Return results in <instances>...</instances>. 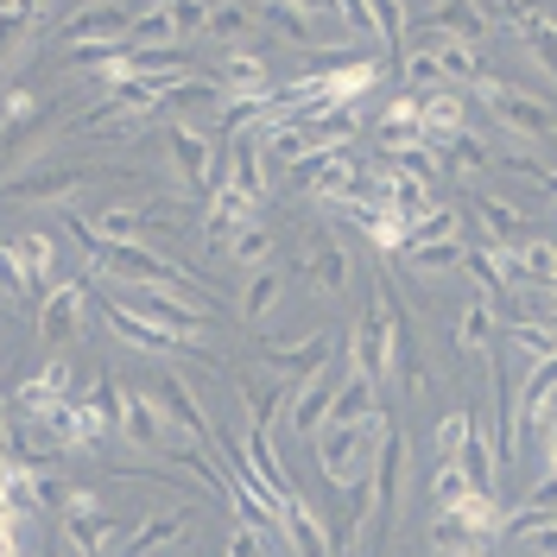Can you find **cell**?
<instances>
[{"label": "cell", "instance_id": "cell-1", "mask_svg": "<svg viewBox=\"0 0 557 557\" xmlns=\"http://www.w3.org/2000/svg\"><path fill=\"white\" fill-rule=\"evenodd\" d=\"M64 228L76 235V247H83V260H89V273L102 278H127V285H139V292H190V298H209L197 278L184 273V267H172L165 253H152V247H127V242H102L76 209L64 215Z\"/></svg>", "mask_w": 557, "mask_h": 557}, {"label": "cell", "instance_id": "cell-2", "mask_svg": "<svg viewBox=\"0 0 557 557\" xmlns=\"http://www.w3.org/2000/svg\"><path fill=\"white\" fill-rule=\"evenodd\" d=\"M381 437H386V418L381 424H323L317 431V469H323V482L343 487V494H361V487L374 482Z\"/></svg>", "mask_w": 557, "mask_h": 557}, {"label": "cell", "instance_id": "cell-3", "mask_svg": "<svg viewBox=\"0 0 557 557\" xmlns=\"http://www.w3.org/2000/svg\"><path fill=\"white\" fill-rule=\"evenodd\" d=\"M96 165H70V159H26L20 172L0 177V203H51L70 209L89 184H96Z\"/></svg>", "mask_w": 557, "mask_h": 557}, {"label": "cell", "instance_id": "cell-4", "mask_svg": "<svg viewBox=\"0 0 557 557\" xmlns=\"http://www.w3.org/2000/svg\"><path fill=\"white\" fill-rule=\"evenodd\" d=\"M475 102H487L494 114V127L507 139H520V146H552L557 139V114L552 102H539V96H525L520 83H500V76H482L475 89H469Z\"/></svg>", "mask_w": 557, "mask_h": 557}, {"label": "cell", "instance_id": "cell-5", "mask_svg": "<svg viewBox=\"0 0 557 557\" xmlns=\"http://www.w3.org/2000/svg\"><path fill=\"white\" fill-rule=\"evenodd\" d=\"M552 399H557V355H532V368H525V381H520L513 412H500V456H507V462H513V450H520L525 431L552 412Z\"/></svg>", "mask_w": 557, "mask_h": 557}, {"label": "cell", "instance_id": "cell-6", "mask_svg": "<svg viewBox=\"0 0 557 557\" xmlns=\"http://www.w3.org/2000/svg\"><path fill=\"white\" fill-rule=\"evenodd\" d=\"M108 431H114V406H108V393L96 386L89 399H70L64 412H58V424H45V431H33V437L51 444V450H96Z\"/></svg>", "mask_w": 557, "mask_h": 557}, {"label": "cell", "instance_id": "cell-7", "mask_svg": "<svg viewBox=\"0 0 557 557\" xmlns=\"http://www.w3.org/2000/svg\"><path fill=\"white\" fill-rule=\"evenodd\" d=\"M70 386H76L70 361H45L38 374H26V381L13 386V412L26 418V431H45V424H58V412L70 406Z\"/></svg>", "mask_w": 557, "mask_h": 557}, {"label": "cell", "instance_id": "cell-8", "mask_svg": "<svg viewBox=\"0 0 557 557\" xmlns=\"http://www.w3.org/2000/svg\"><path fill=\"white\" fill-rule=\"evenodd\" d=\"M127 532V520H114V513H102V500L96 494H64V539L76 557H102L114 539Z\"/></svg>", "mask_w": 557, "mask_h": 557}, {"label": "cell", "instance_id": "cell-9", "mask_svg": "<svg viewBox=\"0 0 557 557\" xmlns=\"http://www.w3.org/2000/svg\"><path fill=\"white\" fill-rule=\"evenodd\" d=\"M108 406H114V431L134 444V450H159V437H165V412H159V399L152 393H134V386L121 381H102Z\"/></svg>", "mask_w": 557, "mask_h": 557}, {"label": "cell", "instance_id": "cell-10", "mask_svg": "<svg viewBox=\"0 0 557 557\" xmlns=\"http://www.w3.org/2000/svg\"><path fill=\"white\" fill-rule=\"evenodd\" d=\"M348 355H355V368L368 374L374 386H386L399 374V355H393V323H386V305L381 292H374V311L355 323V336H348Z\"/></svg>", "mask_w": 557, "mask_h": 557}, {"label": "cell", "instance_id": "cell-11", "mask_svg": "<svg viewBox=\"0 0 557 557\" xmlns=\"http://www.w3.org/2000/svg\"><path fill=\"white\" fill-rule=\"evenodd\" d=\"M172 165H177V177L190 184V190H215L222 177H228V159H215V146H209V134L203 127H190V121H172Z\"/></svg>", "mask_w": 557, "mask_h": 557}, {"label": "cell", "instance_id": "cell-12", "mask_svg": "<svg viewBox=\"0 0 557 557\" xmlns=\"http://www.w3.org/2000/svg\"><path fill=\"white\" fill-rule=\"evenodd\" d=\"M507 26H513V38L525 45V58L545 70L557 83V13L552 7H532V0H507Z\"/></svg>", "mask_w": 557, "mask_h": 557}, {"label": "cell", "instance_id": "cell-13", "mask_svg": "<svg viewBox=\"0 0 557 557\" xmlns=\"http://www.w3.org/2000/svg\"><path fill=\"white\" fill-rule=\"evenodd\" d=\"M102 317H108V330H114L121 343H134L139 355H165V361H172V355H197V343H190V336L159 330V323H152V317H139L134 305H102Z\"/></svg>", "mask_w": 557, "mask_h": 557}, {"label": "cell", "instance_id": "cell-14", "mask_svg": "<svg viewBox=\"0 0 557 557\" xmlns=\"http://www.w3.org/2000/svg\"><path fill=\"white\" fill-rule=\"evenodd\" d=\"M45 127H51V108L38 102L33 83L7 89V102H0V152H26Z\"/></svg>", "mask_w": 557, "mask_h": 557}, {"label": "cell", "instance_id": "cell-15", "mask_svg": "<svg viewBox=\"0 0 557 557\" xmlns=\"http://www.w3.org/2000/svg\"><path fill=\"white\" fill-rule=\"evenodd\" d=\"M305 278H311L323 298H348L355 292V267H348L343 242L330 228H311V242H305Z\"/></svg>", "mask_w": 557, "mask_h": 557}, {"label": "cell", "instance_id": "cell-16", "mask_svg": "<svg viewBox=\"0 0 557 557\" xmlns=\"http://www.w3.org/2000/svg\"><path fill=\"white\" fill-rule=\"evenodd\" d=\"M134 26V7H114V0H96V7H83V13H70L64 26H58V51L70 45H114V38H127Z\"/></svg>", "mask_w": 557, "mask_h": 557}, {"label": "cell", "instance_id": "cell-17", "mask_svg": "<svg viewBox=\"0 0 557 557\" xmlns=\"http://www.w3.org/2000/svg\"><path fill=\"white\" fill-rule=\"evenodd\" d=\"M336 386H343V361L317 368L311 381H305L298 393H292V399H285V406H292V412H285V424H292L298 437H317V431H323V418H330V399H336Z\"/></svg>", "mask_w": 557, "mask_h": 557}, {"label": "cell", "instance_id": "cell-18", "mask_svg": "<svg viewBox=\"0 0 557 557\" xmlns=\"http://www.w3.org/2000/svg\"><path fill=\"white\" fill-rule=\"evenodd\" d=\"M374 203L393 209L399 222H418V215L431 209V184H424L418 172H406V165H393V159H386V165H374Z\"/></svg>", "mask_w": 557, "mask_h": 557}, {"label": "cell", "instance_id": "cell-19", "mask_svg": "<svg viewBox=\"0 0 557 557\" xmlns=\"http://www.w3.org/2000/svg\"><path fill=\"white\" fill-rule=\"evenodd\" d=\"M222 96H228V108L235 102H267L273 96V76H267V58L253 51V45H235V51H222Z\"/></svg>", "mask_w": 557, "mask_h": 557}, {"label": "cell", "instance_id": "cell-20", "mask_svg": "<svg viewBox=\"0 0 557 557\" xmlns=\"http://www.w3.org/2000/svg\"><path fill=\"white\" fill-rule=\"evenodd\" d=\"M83 311H89L83 278H58V285L45 292V305H38V330H45V343H70V336L83 330Z\"/></svg>", "mask_w": 557, "mask_h": 557}, {"label": "cell", "instance_id": "cell-21", "mask_svg": "<svg viewBox=\"0 0 557 557\" xmlns=\"http://www.w3.org/2000/svg\"><path fill=\"white\" fill-rule=\"evenodd\" d=\"M418 26H424L431 38H462V45H475V51H482V38L494 33V20H487L475 0H437Z\"/></svg>", "mask_w": 557, "mask_h": 557}, {"label": "cell", "instance_id": "cell-22", "mask_svg": "<svg viewBox=\"0 0 557 557\" xmlns=\"http://www.w3.org/2000/svg\"><path fill=\"white\" fill-rule=\"evenodd\" d=\"M267 361H273L278 374H305V381H311L317 368H330V361H336V336H330V330H311V336L267 343Z\"/></svg>", "mask_w": 557, "mask_h": 557}, {"label": "cell", "instance_id": "cell-23", "mask_svg": "<svg viewBox=\"0 0 557 557\" xmlns=\"http://www.w3.org/2000/svg\"><path fill=\"white\" fill-rule=\"evenodd\" d=\"M462 278H475L482 285V298H507L513 292V247H487V242H475V247H462V267H456Z\"/></svg>", "mask_w": 557, "mask_h": 557}, {"label": "cell", "instance_id": "cell-24", "mask_svg": "<svg viewBox=\"0 0 557 557\" xmlns=\"http://www.w3.org/2000/svg\"><path fill=\"white\" fill-rule=\"evenodd\" d=\"M253 209H260V203H247L242 190L215 184V190H209V209H203V242H209V247H228V242L247 228V222H253Z\"/></svg>", "mask_w": 557, "mask_h": 557}, {"label": "cell", "instance_id": "cell-25", "mask_svg": "<svg viewBox=\"0 0 557 557\" xmlns=\"http://www.w3.org/2000/svg\"><path fill=\"white\" fill-rule=\"evenodd\" d=\"M139 317H152L159 330H172V336H203V305L197 298H184V292H146V305H139Z\"/></svg>", "mask_w": 557, "mask_h": 557}, {"label": "cell", "instance_id": "cell-26", "mask_svg": "<svg viewBox=\"0 0 557 557\" xmlns=\"http://www.w3.org/2000/svg\"><path fill=\"white\" fill-rule=\"evenodd\" d=\"M228 190H242L247 203H260L267 197V146L253 134H235V152H228V177H222Z\"/></svg>", "mask_w": 557, "mask_h": 557}, {"label": "cell", "instance_id": "cell-27", "mask_svg": "<svg viewBox=\"0 0 557 557\" xmlns=\"http://www.w3.org/2000/svg\"><path fill=\"white\" fill-rule=\"evenodd\" d=\"M102 242H127V247H146V235H152V222H165V215H152V209L139 203H114V209H96V215H83Z\"/></svg>", "mask_w": 557, "mask_h": 557}, {"label": "cell", "instance_id": "cell-28", "mask_svg": "<svg viewBox=\"0 0 557 557\" xmlns=\"http://www.w3.org/2000/svg\"><path fill=\"white\" fill-rule=\"evenodd\" d=\"M469 89H431L424 96V139H456V134H469Z\"/></svg>", "mask_w": 557, "mask_h": 557}, {"label": "cell", "instance_id": "cell-29", "mask_svg": "<svg viewBox=\"0 0 557 557\" xmlns=\"http://www.w3.org/2000/svg\"><path fill=\"white\" fill-rule=\"evenodd\" d=\"M159 406H165V412H172L177 424H184V431H190V437L215 444V418H209L203 406H197V393L177 381V374H159Z\"/></svg>", "mask_w": 557, "mask_h": 557}, {"label": "cell", "instance_id": "cell-30", "mask_svg": "<svg viewBox=\"0 0 557 557\" xmlns=\"http://www.w3.org/2000/svg\"><path fill=\"white\" fill-rule=\"evenodd\" d=\"M500 336V311H494V298H469L462 311H456V348L462 355H487Z\"/></svg>", "mask_w": 557, "mask_h": 557}, {"label": "cell", "instance_id": "cell-31", "mask_svg": "<svg viewBox=\"0 0 557 557\" xmlns=\"http://www.w3.org/2000/svg\"><path fill=\"white\" fill-rule=\"evenodd\" d=\"M469 209H475V222H482L487 247H513V235L525 228V209L507 203V197H475Z\"/></svg>", "mask_w": 557, "mask_h": 557}, {"label": "cell", "instance_id": "cell-32", "mask_svg": "<svg viewBox=\"0 0 557 557\" xmlns=\"http://www.w3.org/2000/svg\"><path fill=\"white\" fill-rule=\"evenodd\" d=\"M184 525H190V507H165L159 520H139L134 532H127V552H121V557H146V552H159V545L184 539Z\"/></svg>", "mask_w": 557, "mask_h": 557}, {"label": "cell", "instance_id": "cell-33", "mask_svg": "<svg viewBox=\"0 0 557 557\" xmlns=\"http://www.w3.org/2000/svg\"><path fill=\"white\" fill-rule=\"evenodd\" d=\"M203 38H215L222 51H235V45H247V38H253V7H235V0H209Z\"/></svg>", "mask_w": 557, "mask_h": 557}, {"label": "cell", "instance_id": "cell-34", "mask_svg": "<svg viewBox=\"0 0 557 557\" xmlns=\"http://www.w3.org/2000/svg\"><path fill=\"white\" fill-rule=\"evenodd\" d=\"M20 260H26V273H33V292H38V305H45V292H51V285H58V242H51V235H20Z\"/></svg>", "mask_w": 557, "mask_h": 557}, {"label": "cell", "instance_id": "cell-35", "mask_svg": "<svg viewBox=\"0 0 557 557\" xmlns=\"http://www.w3.org/2000/svg\"><path fill=\"white\" fill-rule=\"evenodd\" d=\"M444 513H450L475 545H482V539H500V507H494V494H462V500L444 507Z\"/></svg>", "mask_w": 557, "mask_h": 557}, {"label": "cell", "instance_id": "cell-36", "mask_svg": "<svg viewBox=\"0 0 557 557\" xmlns=\"http://www.w3.org/2000/svg\"><path fill=\"white\" fill-rule=\"evenodd\" d=\"M475 431H482L475 412L469 406H450V412L437 418V462H462V450L475 444Z\"/></svg>", "mask_w": 557, "mask_h": 557}, {"label": "cell", "instance_id": "cell-37", "mask_svg": "<svg viewBox=\"0 0 557 557\" xmlns=\"http://www.w3.org/2000/svg\"><path fill=\"white\" fill-rule=\"evenodd\" d=\"M278 292H285V273H278V267H260V273L242 285V317L247 323H267L273 305H278Z\"/></svg>", "mask_w": 557, "mask_h": 557}, {"label": "cell", "instance_id": "cell-38", "mask_svg": "<svg viewBox=\"0 0 557 557\" xmlns=\"http://www.w3.org/2000/svg\"><path fill=\"white\" fill-rule=\"evenodd\" d=\"M462 247L469 242H418V247H406V267L412 273H456L462 267Z\"/></svg>", "mask_w": 557, "mask_h": 557}, {"label": "cell", "instance_id": "cell-39", "mask_svg": "<svg viewBox=\"0 0 557 557\" xmlns=\"http://www.w3.org/2000/svg\"><path fill=\"white\" fill-rule=\"evenodd\" d=\"M513 273H525L532 285H557V242H525V247H513Z\"/></svg>", "mask_w": 557, "mask_h": 557}, {"label": "cell", "instance_id": "cell-40", "mask_svg": "<svg viewBox=\"0 0 557 557\" xmlns=\"http://www.w3.org/2000/svg\"><path fill=\"white\" fill-rule=\"evenodd\" d=\"M222 253H235V260H242L247 273H260V267H267V260H273V235H267V228H260V222H247L242 235H235V242L222 247Z\"/></svg>", "mask_w": 557, "mask_h": 557}, {"label": "cell", "instance_id": "cell-41", "mask_svg": "<svg viewBox=\"0 0 557 557\" xmlns=\"http://www.w3.org/2000/svg\"><path fill=\"white\" fill-rule=\"evenodd\" d=\"M462 494H482V487L469 482V469H462V462H437V475H431V500H437V513L456 507Z\"/></svg>", "mask_w": 557, "mask_h": 557}, {"label": "cell", "instance_id": "cell-42", "mask_svg": "<svg viewBox=\"0 0 557 557\" xmlns=\"http://www.w3.org/2000/svg\"><path fill=\"white\" fill-rule=\"evenodd\" d=\"M444 152H450L444 165H450V172H462V177H475L482 165H494V152H487V146H482L475 134H456V139H444Z\"/></svg>", "mask_w": 557, "mask_h": 557}, {"label": "cell", "instance_id": "cell-43", "mask_svg": "<svg viewBox=\"0 0 557 557\" xmlns=\"http://www.w3.org/2000/svg\"><path fill=\"white\" fill-rule=\"evenodd\" d=\"M0 298H38L33 273H26V260H20L13 242H0Z\"/></svg>", "mask_w": 557, "mask_h": 557}, {"label": "cell", "instance_id": "cell-44", "mask_svg": "<svg viewBox=\"0 0 557 557\" xmlns=\"http://www.w3.org/2000/svg\"><path fill=\"white\" fill-rule=\"evenodd\" d=\"M374 26H381L386 51L406 64V7H399V0H374Z\"/></svg>", "mask_w": 557, "mask_h": 557}, {"label": "cell", "instance_id": "cell-45", "mask_svg": "<svg viewBox=\"0 0 557 557\" xmlns=\"http://www.w3.org/2000/svg\"><path fill=\"white\" fill-rule=\"evenodd\" d=\"M165 13H172V26H177V45H184V38H203L209 0H165Z\"/></svg>", "mask_w": 557, "mask_h": 557}, {"label": "cell", "instance_id": "cell-46", "mask_svg": "<svg viewBox=\"0 0 557 557\" xmlns=\"http://www.w3.org/2000/svg\"><path fill=\"white\" fill-rule=\"evenodd\" d=\"M469 545H475V539H469L450 513H437V520H431V552H437V557H456V552H469Z\"/></svg>", "mask_w": 557, "mask_h": 557}, {"label": "cell", "instance_id": "cell-47", "mask_svg": "<svg viewBox=\"0 0 557 557\" xmlns=\"http://www.w3.org/2000/svg\"><path fill=\"white\" fill-rule=\"evenodd\" d=\"M336 20H343L355 38H374L381 26H374V0H336Z\"/></svg>", "mask_w": 557, "mask_h": 557}, {"label": "cell", "instance_id": "cell-48", "mask_svg": "<svg viewBox=\"0 0 557 557\" xmlns=\"http://www.w3.org/2000/svg\"><path fill=\"white\" fill-rule=\"evenodd\" d=\"M507 165H513V172H525L539 190H545V197H557V165H539V159H525V152H507Z\"/></svg>", "mask_w": 557, "mask_h": 557}, {"label": "cell", "instance_id": "cell-49", "mask_svg": "<svg viewBox=\"0 0 557 557\" xmlns=\"http://www.w3.org/2000/svg\"><path fill=\"white\" fill-rule=\"evenodd\" d=\"M539 456H545V482H557V412L539 418Z\"/></svg>", "mask_w": 557, "mask_h": 557}, {"label": "cell", "instance_id": "cell-50", "mask_svg": "<svg viewBox=\"0 0 557 557\" xmlns=\"http://www.w3.org/2000/svg\"><path fill=\"white\" fill-rule=\"evenodd\" d=\"M228 557H267V539H260L253 525H235V532H228Z\"/></svg>", "mask_w": 557, "mask_h": 557}, {"label": "cell", "instance_id": "cell-51", "mask_svg": "<svg viewBox=\"0 0 557 557\" xmlns=\"http://www.w3.org/2000/svg\"><path fill=\"white\" fill-rule=\"evenodd\" d=\"M20 525H26V520L0 500V557H20Z\"/></svg>", "mask_w": 557, "mask_h": 557}, {"label": "cell", "instance_id": "cell-52", "mask_svg": "<svg viewBox=\"0 0 557 557\" xmlns=\"http://www.w3.org/2000/svg\"><path fill=\"white\" fill-rule=\"evenodd\" d=\"M520 545H525L532 557H557V520H552V525H532Z\"/></svg>", "mask_w": 557, "mask_h": 557}, {"label": "cell", "instance_id": "cell-53", "mask_svg": "<svg viewBox=\"0 0 557 557\" xmlns=\"http://www.w3.org/2000/svg\"><path fill=\"white\" fill-rule=\"evenodd\" d=\"M0 456H20L13 450V412H7V399H0Z\"/></svg>", "mask_w": 557, "mask_h": 557}, {"label": "cell", "instance_id": "cell-54", "mask_svg": "<svg viewBox=\"0 0 557 557\" xmlns=\"http://www.w3.org/2000/svg\"><path fill=\"white\" fill-rule=\"evenodd\" d=\"M456 557H487V552H482V545H469V552H456Z\"/></svg>", "mask_w": 557, "mask_h": 557}, {"label": "cell", "instance_id": "cell-55", "mask_svg": "<svg viewBox=\"0 0 557 557\" xmlns=\"http://www.w3.org/2000/svg\"><path fill=\"white\" fill-rule=\"evenodd\" d=\"M58 557H76V552H70V545H64V539H58Z\"/></svg>", "mask_w": 557, "mask_h": 557}, {"label": "cell", "instance_id": "cell-56", "mask_svg": "<svg viewBox=\"0 0 557 557\" xmlns=\"http://www.w3.org/2000/svg\"><path fill=\"white\" fill-rule=\"evenodd\" d=\"M51 557H58V552H51Z\"/></svg>", "mask_w": 557, "mask_h": 557}]
</instances>
